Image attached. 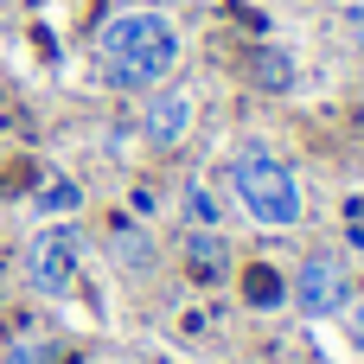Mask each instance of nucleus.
<instances>
[{
    "label": "nucleus",
    "mask_w": 364,
    "mask_h": 364,
    "mask_svg": "<svg viewBox=\"0 0 364 364\" xmlns=\"http://www.w3.org/2000/svg\"><path fill=\"white\" fill-rule=\"evenodd\" d=\"M38 205H45V211H70V205H77V186H70V179H58V186H45V192H38Z\"/></svg>",
    "instance_id": "obj_11"
},
{
    "label": "nucleus",
    "mask_w": 364,
    "mask_h": 364,
    "mask_svg": "<svg viewBox=\"0 0 364 364\" xmlns=\"http://www.w3.org/2000/svg\"><path fill=\"white\" fill-rule=\"evenodd\" d=\"M109 250H115V262H122V269H134V275H141V269H154V243H147L134 224H115Z\"/></svg>",
    "instance_id": "obj_7"
},
{
    "label": "nucleus",
    "mask_w": 364,
    "mask_h": 364,
    "mask_svg": "<svg viewBox=\"0 0 364 364\" xmlns=\"http://www.w3.org/2000/svg\"><path fill=\"white\" fill-rule=\"evenodd\" d=\"M256 83L262 90H288L294 83V58L288 51H256Z\"/></svg>",
    "instance_id": "obj_8"
},
{
    "label": "nucleus",
    "mask_w": 364,
    "mask_h": 364,
    "mask_svg": "<svg viewBox=\"0 0 364 364\" xmlns=\"http://www.w3.org/2000/svg\"><path fill=\"white\" fill-rule=\"evenodd\" d=\"M250 301H275V275L269 269H250Z\"/></svg>",
    "instance_id": "obj_12"
},
{
    "label": "nucleus",
    "mask_w": 364,
    "mask_h": 364,
    "mask_svg": "<svg viewBox=\"0 0 364 364\" xmlns=\"http://www.w3.org/2000/svg\"><path fill=\"white\" fill-rule=\"evenodd\" d=\"M346 38H352V45L364 51V13H352V19H346Z\"/></svg>",
    "instance_id": "obj_14"
},
{
    "label": "nucleus",
    "mask_w": 364,
    "mask_h": 364,
    "mask_svg": "<svg viewBox=\"0 0 364 364\" xmlns=\"http://www.w3.org/2000/svg\"><path fill=\"white\" fill-rule=\"evenodd\" d=\"M186 269H192L198 282H224V275H230V243H224L218 230H192V237H186Z\"/></svg>",
    "instance_id": "obj_6"
},
{
    "label": "nucleus",
    "mask_w": 364,
    "mask_h": 364,
    "mask_svg": "<svg viewBox=\"0 0 364 364\" xmlns=\"http://www.w3.org/2000/svg\"><path fill=\"white\" fill-rule=\"evenodd\" d=\"M96 58H102V83L115 90H160L179 64V32L160 13H122L96 32Z\"/></svg>",
    "instance_id": "obj_1"
},
{
    "label": "nucleus",
    "mask_w": 364,
    "mask_h": 364,
    "mask_svg": "<svg viewBox=\"0 0 364 364\" xmlns=\"http://www.w3.org/2000/svg\"><path fill=\"white\" fill-rule=\"evenodd\" d=\"M346 314V326H352V339H358V352H364V301H352V307H339Z\"/></svg>",
    "instance_id": "obj_13"
},
{
    "label": "nucleus",
    "mask_w": 364,
    "mask_h": 364,
    "mask_svg": "<svg viewBox=\"0 0 364 364\" xmlns=\"http://www.w3.org/2000/svg\"><path fill=\"white\" fill-rule=\"evenodd\" d=\"M192 122H198L192 90H154V96H147V109H141V134H147V147H154V154H173V147L192 134Z\"/></svg>",
    "instance_id": "obj_4"
},
{
    "label": "nucleus",
    "mask_w": 364,
    "mask_h": 364,
    "mask_svg": "<svg viewBox=\"0 0 364 364\" xmlns=\"http://www.w3.org/2000/svg\"><path fill=\"white\" fill-rule=\"evenodd\" d=\"M83 269V237L70 224H51L26 243V288L32 294H64Z\"/></svg>",
    "instance_id": "obj_3"
},
{
    "label": "nucleus",
    "mask_w": 364,
    "mask_h": 364,
    "mask_svg": "<svg viewBox=\"0 0 364 364\" xmlns=\"http://www.w3.org/2000/svg\"><path fill=\"white\" fill-rule=\"evenodd\" d=\"M294 301H301V314H314V320L339 314V307L352 301L346 262H339V256H307V262H301V282H294Z\"/></svg>",
    "instance_id": "obj_5"
},
{
    "label": "nucleus",
    "mask_w": 364,
    "mask_h": 364,
    "mask_svg": "<svg viewBox=\"0 0 364 364\" xmlns=\"http://www.w3.org/2000/svg\"><path fill=\"white\" fill-rule=\"evenodd\" d=\"M352 237L364 243V198H352Z\"/></svg>",
    "instance_id": "obj_15"
},
{
    "label": "nucleus",
    "mask_w": 364,
    "mask_h": 364,
    "mask_svg": "<svg viewBox=\"0 0 364 364\" xmlns=\"http://www.w3.org/2000/svg\"><path fill=\"white\" fill-rule=\"evenodd\" d=\"M179 198H186V218H192L198 230H211V224H218V198H211L198 179H186V192H179Z\"/></svg>",
    "instance_id": "obj_9"
},
{
    "label": "nucleus",
    "mask_w": 364,
    "mask_h": 364,
    "mask_svg": "<svg viewBox=\"0 0 364 364\" xmlns=\"http://www.w3.org/2000/svg\"><path fill=\"white\" fill-rule=\"evenodd\" d=\"M6 364H58V346H45V339H19V346H6Z\"/></svg>",
    "instance_id": "obj_10"
},
{
    "label": "nucleus",
    "mask_w": 364,
    "mask_h": 364,
    "mask_svg": "<svg viewBox=\"0 0 364 364\" xmlns=\"http://www.w3.org/2000/svg\"><path fill=\"white\" fill-rule=\"evenodd\" d=\"M230 186H237V205L262 224V230H294L301 224V179L282 154L269 147H237L230 154Z\"/></svg>",
    "instance_id": "obj_2"
}]
</instances>
